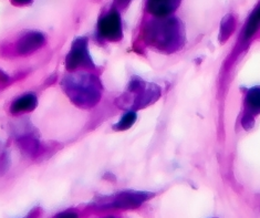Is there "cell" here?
<instances>
[{
	"mask_svg": "<svg viewBox=\"0 0 260 218\" xmlns=\"http://www.w3.org/2000/svg\"><path fill=\"white\" fill-rule=\"evenodd\" d=\"M62 89L71 101L81 108H92L102 97V84L96 76L74 73L63 78Z\"/></svg>",
	"mask_w": 260,
	"mask_h": 218,
	"instance_id": "1",
	"label": "cell"
},
{
	"mask_svg": "<svg viewBox=\"0 0 260 218\" xmlns=\"http://www.w3.org/2000/svg\"><path fill=\"white\" fill-rule=\"evenodd\" d=\"M145 40L154 48L174 51L181 45L182 30L179 22L171 18L163 21H153L146 26Z\"/></svg>",
	"mask_w": 260,
	"mask_h": 218,
	"instance_id": "2",
	"label": "cell"
},
{
	"mask_svg": "<svg viewBox=\"0 0 260 218\" xmlns=\"http://www.w3.org/2000/svg\"><path fill=\"white\" fill-rule=\"evenodd\" d=\"M123 97H132V100H129L125 105L133 107L134 109H141L151 104L153 101H156L159 97V89L155 84L147 86L141 79L134 78L127 86V92Z\"/></svg>",
	"mask_w": 260,
	"mask_h": 218,
	"instance_id": "3",
	"label": "cell"
},
{
	"mask_svg": "<svg viewBox=\"0 0 260 218\" xmlns=\"http://www.w3.org/2000/svg\"><path fill=\"white\" fill-rule=\"evenodd\" d=\"M66 67L69 71L78 69H93V61L88 48V39L78 38L74 40L70 52L66 58Z\"/></svg>",
	"mask_w": 260,
	"mask_h": 218,
	"instance_id": "4",
	"label": "cell"
},
{
	"mask_svg": "<svg viewBox=\"0 0 260 218\" xmlns=\"http://www.w3.org/2000/svg\"><path fill=\"white\" fill-rule=\"evenodd\" d=\"M148 197H151V195L143 192H123L107 199V201H102L100 203V207L115 209H133L139 207Z\"/></svg>",
	"mask_w": 260,
	"mask_h": 218,
	"instance_id": "5",
	"label": "cell"
},
{
	"mask_svg": "<svg viewBox=\"0 0 260 218\" xmlns=\"http://www.w3.org/2000/svg\"><path fill=\"white\" fill-rule=\"evenodd\" d=\"M98 33L104 40L119 41L122 38V21L117 10H111L104 15L98 24Z\"/></svg>",
	"mask_w": 260,
	"mask_h": 218,
	"instance_id": "6",
	"label": "cell"
},
{
	"mask_svg": "<svg viewBox=\"0 0 260 218\" xmlns=\"http://www.w3.org/2000/svg\"><path fill=\"white\" fill-rule=\"evenodd\" d=\"M45 36L38 33V31H32V33L23 35L21 38L17 41L16 50L19 54L27 55L40 49L45 45Z\"/></svg>",
	"mask_w": 260,
	"mask_h": 218,
	"instance_id": "7",
	"label": "cell"
},
{
	"mask_svg": "<svg viewBox=\"0 0 260 218\" xmlns=\"http://www.w3.org/2000/svg\"><path fill=\"white\" fill-rule=\"evenodd\" d=\"M181 0H148L147 10L156 17H166L174 12Z\"/></svg>",
	"mask_w": 260,
	"mask_h": 218,
	"instance_id": "8",
	"label": "cell"
},
{
	"mask_svg": "<svg viewBox=\"0 0 260 218\" xmlns=\"http://www.w3.org/2000/svg\"><path fill=\"white\" fill-rule=\"evenodd\" d=\"M37 103H38V100L34 93H27V95L15 100L14 103L11 104L10 111L12 114L27 113V112H31L36 109Z\"/></svg>",
	"mask_w": 260,
	"mask_h": 218,
	"instance_id": "9",
	"label": "cell"
},
{
	"mask_svg": "<svg viewBox=\"0 0 260 218\" xmlns=\"http://www.w3.org/2000/svg\"><path fill=\"white\" fill-rule=\"evenodd\" d=\"M246 107L249 113H251V111L253 113H260V88L252 89L247 95Z\"/></svg>",
	"mask_w": 260,
	"mask_h": 218,
	"instance_id": "10",
	"label": "cell"
},
{
	"mask_svg": "<svg viewBox=\"0 0 260 218\" xmlns=\"http://www.w3.org/2000/svg\"><path fill=\"white\" fill-rule=\"evenodd\" d=\"M260 24V6L253 11V14L249 18L248 22H247L246 30H245V38H249L253 34L256 33Z\"/></svg>",
	"mask_w": 260,
	"mask_h": 218,
	"instance_id": "11",
	"label": "cell"
},
{
	"mask_svg": "<svg viewBox=\"0 0 260 218\" xmlns=\"http://www.w3.org/2000/svg\"><path fill=\"white\" fill-rule=\"evenodd\" d=\"M136 121V113L134 111H128L122 116V119L117 122L113 129L115 131H125L131 128Z\"/></svg>",
	"mask_w": 260,
	"mask_h": 218,
	"instance_id": "12",
	"label": "cell"
},
{
	"mask_svg": "<svg viewBox=\"0 0 260 218\" xmlns=\"http://www.w3.org/2000/svg\"><path fill=\"white\" fill-rule=\"evenodd\" d=\"M235 29V20L232 16H227L221 23L220 39L226 40L232 35V31Z\"/></svg>",
	"mask_w": 260,
	"mask_h": 218,
	"instance_id": "13",
	"label": "cell"
},
{
	"mask_svg": "<svg viewBox=\"0 0 260 218\" xmlns=\"http://www.w3.org/2000/svg\"><path fill=\"white\" fill-rule=\"evenodd\" d=\"M57 218H78V215L74 211H66V213L60 214Z\"/></svg>",
	"mask_w": 260,
	"mask_h": 218,
	"instance_id": "14",
	"label": "cell"
},
{
	"mask_svg": "<svg viewBox=\"0 0 260 218\" xmlns=\"http://www.w3.org/2000/svg\"><path fill=\"white\" fill-rule=\"evenodd\" d=\"M129 2H131V0H114L115 5L119 8H125L126 6L129 4Z\"/></svg>",
	"mask_w": 260,
	"mask_h": 218,
	"instance_id": "15",
	"label": "cell"
},
{
	"mask_svg": "<svg viewBox=\"0 0 260 218\" xmlns=\"http://www.w3.org/2000/svg\"><path fill=\"white\" fill-rule=\"evenodd\" d=\"M12 4H15L17 6H26L32 3V0H11Z\"/></svg>",
	"mask_w": 260,
	"mask_h": 218,
	"instance_id": "16",
	"label": "cell"
},
{
	"mask_svg": "<svg viewBox=\"0 0 260 218\" xmlns=\"http://www.w3.org/2000/svg\"><path fill=\"white\" fill-rule=\"evenodd\" d=\"M8 81V76L0 70V83H6Z\"/></svg>",
	"mask_w": 260,
	"mask_h": 218,
	"instance_id": "17",
	"label": "cell"
},
{
	"mask_svg": "<svg viewBox=\"0 0 260 218\" xmlns=\"http://www.w3.org/2000/svg\"><path fill=\"white\" fill-rule=\"evenodd\" d=\"M105 218H114V217H105Z\"/></svg>",
	"mask_w": 260,
	"mask_h": 218,
	"instance_id": "18",
	"label": "cell"
}]
</instances>
